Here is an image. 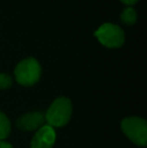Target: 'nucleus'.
Segmentation results:
<instances>
[{"label": "nucleus", "mask_w": 147, "mask_h": 148, "mask_svg": "<svg viewBox=\"0 0 147 148\" xmlns=\"http://www.w3.org/2000/svg\"><path fill=\"white\" fill-rule=\"evenodd\" d=\"M121 130L130 141L138 146L147 144V123L143 118L126 117L121 121Z\"/></svg>", "instance_id": "nucleus-3"}, {"label": "nucleus", "mask_w": 147, "mask_h": 148, "mask_svg": "<svg viewBox=\"0 0 147 148\" xmlns=\"http://www.w3.org/2000/svg\"><path fill=\"white\" fill-rule=\"evenodd\" d=\"M0 148H13V146H12L10 143L2 140V141H0Z\"/></svg>", "instance_id": "nucleus-10"}, {"label": "nucleus", "mask_w": 147, "mask_h": 148, "mask_svg": "<svg viewBox=\"0 0 147 148\" xmlns=\"http://www.w3.org/2000/svg\"><path fill=\"white\" fill-rule=\"evenodd\" d=\"M121 20L128 25H132L135 23L137 20V13H136L135 9L131 6L124 8V10L121 13Z\"/></svg>", "instance_id": "nucleus-8"}, {"label": "nucleus", "mask_w": 147, "mask_h": 148, "mask_svg": "<svg viewBox=\"0 0 147 148\" xmlns=\"http://www.w3.org/2000/svg\"><path fill=\"white\" fill-rule=\"evenodd\" d=\"M73 113L72 101L67 97H59L51 104L44 114V120L49 126L64 127L70 122Z\"/></svg>", "instance_id": "nucleus-1"}, {"label": "nucleus", "mask_w": 147, "mask_h": 148, "mask_svg": "<svg viewBox=\"0 0 147 148\" xmlns=\"http://www.w3.org/2000/svg\"><path fill=\"white\" fill-rule=\"evenodd\" d=\"M55 131L49 125H43L36 131L29 148H53L55 142Z\"/></svg>", "instance_id": "nucleus-5"}, {"label": "nucleus", "mask_w": 147, "mask_h": 148, "mask_svg": "<svg viewBox=\"0 0 147 148\" xmlns=\"http://www.w3.org/2000/svg\"><path fill=\"white\" fill-rule=\"evenodd\" d=\"M12 86V78L7 74L0 73V90L9 89Z\"/></svg>", "instance_id": "nucleus-9"}, {"label": "nucleus", "mask_w": 147, "mask_h": 148, "mask_svg": "<svg viewBox=\"0 0 147 148\" xmlns=\"http://www.w3.org/2000/svg\"><path fill=\"white\" fill-rule=\"evenodd\" d=\"M103 45L109 49H118L125 41V33L120 26L107 22L100 26L94 33Z\"/></svg>", "instance_id": "nucleus-4"}, {"label": "nucleus", "mask_w": 147, "mask_h": 148, "mask_svg": "<svg viewBox=\"0 0 147 148\" xmlns=\"http://www.w3.org/2000/svg\"><path fill=\"white\" fill-rule=\"evenodd\" d=\"M44 114L41 112H29V113L22 114L19 118L16 120L15 125L20 131L23 132H30V131H36L44 125Z\"/></svg>", "instance_id": "nucleus-6"}, {"label": "nucleus", "mask_w": 147, "mask_h": 148, "mask_svg": "<svg viewBox=\"0 0 147 148\" xmlns=\"http://www.w3.org/2000/svg\"><path fill=\"white\" fill-rule=\"evenodd\" d=\"M120 1H122L124 4H126V5L131 6V5H133V4H135L138 0H120Z\"/></svg>", "instance_id": "nucleus-11"}, {"label": "nucleus", "mask_w": 147, "mask_h": 148, "mask_svg": "<svg viewBox=\"0 0 147 148\" xmlns=\"http://www.w3.org/2000/svg\"><path fill=\"white\" fill-rule=\"evenodd\" d=\"M41 66L38 60L34 58L27 59L18 62L14 70L16 82L24 87H30L36 85L40 79Z\"/></svg>", "instance_id": "nucleus-2"}, {"label": "nucleus", "mask_w": 147, "mask_h": 148, "mask_svg": "<svg viewBox=\"0 0 147 148\" xmlns=\"http://www.w3.org/2000/svg\"><path fill=\"white\" fill-rule=\"evenodd\" d=\"M11 132V123L7 115L0 111V141L6 139Z\"/></svg>", "instance_id": "nucleus-7"}]
</instances>
